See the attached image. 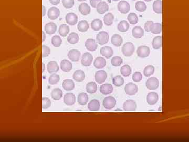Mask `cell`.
I'll use <instances>...</instances> for the list:
<instances>
[{
    "mask_svg": "<svg viewBox=\"0 0 189 142\" xmlns=\"http://www.w3.org/2000/svg\"><path fill=\"white\" fill-rule=\"evenodd\" d=\"M114 15L111 13H108L104 16V22L107 26H111L114 23Z\"/></svg>",
    "mask_w": 189,
    "mask_h": 142,
    "instance_id": "34",
    "label": "cell"
},
{
    "mask_svg": "<svg viewBox=\"0 0 189 142\" xmlns=\"http://www.w3.org/2000/svg\"><path fill=\"white\" fill-rule=\"evenodd\" d=\"M132 79L133 82L138 83L142 80L143 79V74L139 72H136L133 74Z\"/></svg>",
    "mask_w": 189,
    "mask_h": 142,
    "instance_id": "50",
    "label": "cell"
},
{
    "mask_svg": "<svg viewBox=\"0 0 189 142\" xmlns=\"http://www.w3.org/2000/svg\"><path fill=\"white\" fill-rule=\"evenodd\" d=\"M85 46L87 50L91 52H94L96 50L97 48H98V44L97 42H96L94 39L88 38L85 42Z\"/></svg>",
    "mask_w": 189,
    "mask_h": 142,
    "instance_id": "11",
    "label": "cell"
},
{
    "mask_svg": "<svg viewBox=\"0 0 189 142\" xmlns=\"http://www.w3.org/2000/svg\"><path fill=\"white\" fill-rule=\"evenodd\" d=\"M51 42L53 46L55 47H59L62 44V40L59 35H55L53 36L51 40Z\"/></svg>",
    "mask_w": 189,
    "mask_h": 142,
    "instance_id": "49",
    "label": "cell"
},
{
    "mask_svg": "<svg viewBox=\"0 0 189 142\" xmlns=\"http://www.w3.org/2000/svg\"><path fill=\"white\" fill-rule=\"evenodd\" d=\"M123 60L120 56H114L111 60V63L113 66L117 67L123 64Z\"/></svg>",
    "mask_w": 189,
    "mask_h": 142,
    "instance_id": "48",
    "label": "cell"
},
{
    "mask_svg": "<svg viewBox=\"0 0 189 142\" xmlns=\"http://www.w3.org/2000/svg\"><path fill=\"white\" fill-rule=\"evenodd\" d=\"M153 23H154L153 21H148L146 22L144 25V29H145V31L147 32H151V27L152 26Z\"/></svg>",
    "mask_w": 189,
    "mask_h": 142,
    "instance_id": "54",
    "label": "cell"
},
{
    "mask_svg": "<svg viewBox=\"0 0 189 142\" xmlns=\"http://www.w3.org/2000/svg\"><path fill=\"white\" fill-rule=\"evenodd\" d=\"M60 15V11L59 8L52 7L50 8L48 11L47 16L48 18H50L51 20H54L59 18Z\"/></svg>",
    "mask_w": 189,
    "mask_h": 142,
    "instance_id": "14",
    "label": "cell"
},
{
    "mask_svg": "<svg viewBox=\"0 0 189 142\" xmlns=\"http://www.w3.org/2000/svg\"><path fill=\"white\" fill-rule=\"evenodd\" d=\"M123 108L126 112H133L137 108V104L134 101L128 100L123 103Z\"/></svg>",
    "mask_w": 189,
    "mask_h": 142,
    "instance_id": "6",
    "label": "cell"
},
{
    "mask_svg": "<svg viewBox=\"0 0 189 142\" xmlns=\"http://www.w3.org/2000/svg\"><path fill=\"white\" fill-rule=\"evenodd\" d=\"M113 1H115V2H117V1H118L119 0H113Z\"/></svg>",
    "mask_w": 189,
    "mask_h": 142,
    "instance_id": "62",
    "label": "cell"
},
{
    "mask_svg": "<svg viewBox=\"0 0 189 142\" xmlns=\"http://www.w3.org/2000/svg\"><path fill=\"white\" fill-rule=\"evenodd\" d=\"M42 50V58H46L50 54V49L48 46L43 45Z\"/></svg>",
    "mask_w": 189,
    "mask_h": 142,
    "instance_id": "53",
    "label": "cell"
},
{
    "mask_svg": "<svg viewBox=\"0 0 189 142\" xmlns=\"http://www.w3.org/2000/svg\"><path fill=\"white\" fill-rule=\"evenodd\" d=\"M57 25L53 22H50L47 23L45 26V31L46 34L49 35L54 34L56 32Z\"/></svg>",
    "mask_w": 189,
    "mask_h": 142,
    "instance_id": "23",
    "label": "cell"
},
{
    "mask_svg": "<svg viewBox=\"0 0 189 142\" xmlns=\"http://www.w3.org/2000/svg\"><path fill=\"white\" fill-rule=\"evenodd\" d=\"M106 65V61L103 57L99 56L96 58L94 62V66L97 69L103 68Z\"/></svg>",
    "mask_w": 189,
    "mask_h": 142,
    "instance_id": "18",
    "label": "cell"
},
{
    "mask_svg": "<svg viewBox=\"0 0 189 142\" xmlns=\"http://www.w3.org/2000/svg\"><path fill=\"white\" fill-rule=\"evenodd\" d=\"M107 78V73L106 72H105V71H98L95 73V76H94L95 81L99 84H101L105 82Z\"/></svg>",
    "mask_w": 189,
    "mask_h": 142,
    "instance_id": "12",
    "label": "cell"
},
{
    "mask_svg": "<svg viewBox=\"0 0 189 142\" xmlns=\"http://www.w3.org/2000/svg\"><path fill=\"white\" fill-rule=\"evenodd\" d=\"M159 100V95L155 92H150L147 95L146 101L147 103L150 105H153L157 103Z\"/></svg>",
    "mask_w": 189,
    "mask_h": 142,
    "instance_id": "10",
    "label": "cell"
},
{
    "mask_svg": "<svg viewBox=\"0 0 189 142\" xmlns=\"http://www.w3.org/2000/svg\"><path fill=\"white\" fill-rule=\"evenodd\" d=\"M97 12L99 14H104L105 13L108 11L109 5L106 2L104 1H101L100 2L96 7Z\"/></svg>",
    "mask_w": 189,
    "mask_h": 142,
    "instance_id": "24",
    "label": "cell"
},
{
    "mask_svg": "<svg viewBox=\"0 0 189 142\" xmlns=\"http://www.w3.org/2000/svg\"><path fill=\"white\" fill-rule=\"evenodd\" d=\"M114 88L111 84H104L100 87V92L103 95H108L113 93Z\"/></svg>",
    "mask_w": 189,
    "mask_h": 142,
    "instance_id": "21",
    "label": "cell"
},
{
    "mask_svg": "<svg viewBox=\"0 0 189 142\" xmlns=\"http://www.w3.org/2000/svg\"><path fill=\"white\" fill-rule=\"evenodd\" d=\"M45 39H46V36H45V32L44 31H42V42H44Z\"/></svg>",
    "mask_w": 189,
    "mask_h": 142,
    "instance_id": "58",
    "label": "cell"
},
{
    "mask_svg": "<svg viewBox=\"0 0 189 142\" xmlns=\"http://www.w3.org/2000/svg\"><path fill=\"white\" fill-rule=\"evenodd\" d=\"M97 85L94 82H89L86 85V91L89 94H94L97 91Z\"/></svg>",
    "mask_w": 189,
    "mask_h": 142,
    "instance_id": "41",
    "label": "cell"
},
{
    "mask_svg": "<svg viewBox=\"0 0 189 142\" xmlns=\"http://www.w3.org/2000/svg\"><path fill=\"white\" fill-rule=\"evenodd\" d=\"M51 106V101L50 98L47 97H43L42 98V108L43 109H47Z\"/></svg>",
    "mask_w": 189,
    "mask_h": 142,
    "instance_id": "52",
    "label": "cell"
},
{
    "mask_svg": "<svg viewBox=\"0 0 189 142\" xmlns=\"http://www.w3.org/2000/svg\"><path fill=\"white\" fill-rule=\"evenodd\" d=\"M162 1L161 0H156L153 2V10L155 13H156L157 14H161L162 13Z\"/></svg>",
    "mask_w": 189,
    "mask_h": 142,
    "instance_id": "36",
    "label": "cell"
},
{
    "mask_svg": "<svg viewBox=\"0 0 189 142\" xmlns=\"http://www.w3.org/2000/svg\"><path fill=\"white\" fill-rule=\"evenodd\" d=\"M132 73V69L129 65H124L120 68V73L124 77H128Z\"/></svg>",
    "mask_w": 189,
    "mask_h": 142,
    "instance_id": "37",
    "label": "cell"
},
{
    "mask_svg": "<svg viewBox=\"0 0 189 142\" xmlns=\"http://www.w3.org/2000/svg\"><path fill=\"white\" fill-rule=\"evenodd\" d=\"M42 65H43V70H42V72H44L45 70V65L44 64V63H42Z\"/></svg>",
    "mask_w": 189,
    "mask_h": 142,
    "instance_id": "59",
    "label": "cell"
},
{
    "mask_svg": "<svg viewBox=\"0 0 189 142\" xmlns=\"http://www.w3.org/2000/svg\"><path fill=\"white\" fill-rule=\"evenodd\" d=\"M125 93L126 94L133 96L137 94L138 91V87L136 84L133 83H129L126 85L125 87Z\"/></svg>",
    "mask_w": 189,
    "mask_h": 142,
    "instance_id": "5",
    "label": "cell"
},
{
    "mask_svg": "<svg viewBox=\"0 0 189 142\" xmlns=\"http://www.w3.org/2000/svg\"><path fill=\"white\" fill-rule=\"evenodd\" d=\"M62 5L66 8H71L74 5V0H62Z\"/></svg>",
    "mask_w": 189,
    "mask_h": 142,
    "instance_id": "51",
    "label": "cell"
},
{
    "mask_svg": "<svg viewBox=\"0 0 189 142\" xmlns=\"http://www.w3.org/2000/svg\"><path fill=\"white\" fill-rule=\"evenodd\" d=\"M72 78H73V79L76 82H83L85 78V74L83 71L78 70L74 73Z\"/></svg>",
    "mask_w": 189,
    "mask_h": 142,
    "instance_id": "25",
    "label": "cell"
},
{
    "mask_svg": "<svg viewBox=\"0 0 189 142\" xmlns=\"http://www.w3.org/2000/svg\"><path fill=\"white\" fill-rule=\"evenodd\" d=\"M131 1H136V0H131Z\"/></svg>",
    "mask_w": 189,
    "mask_h": 142,
    "instance_id": "63",
    "label": "cell"
},
{
    "mask_svg": "<svg viewBox=\"0 0 189 142\" xmlns=\"http://www.w3.org/2000/svg\"><path fill=\"white\" fill-rule=\"evenodd\" d=\"M78 10L83 15H87L91 13V7L86 3H81L79 6Z\"/></svg>",
    "mask_w": 189,
    "mask_h": 142,
    "instance_id": "26",
    "label": "cell"
},
{
    "mask_svg": "<svg viewBox=\"0 0 189 142\" xmlns=\"http://www.w3.org/2000/svg\"><path fill=\"white\" fill-rule=\"evenodd\" d=\"M162 32V24L160 23H153L151 28V32L153 34H158Z\"/></svg>",
    "mask_w": 189,
    "mask_h": 142,
    "instance_id": "42",
    "label": "cell"
},
{
    "mask_svg": "<svg viewBox=\"0 0 189 142\" xmlns=\"http://www.w3.org/2000/svg\"><path fill=\"white\" fill-rule=\"evenodd\" d=\"M124 79L122 76L117 75L113 78V83L116 87H120L124 84Z\"/></svg>",
    "mask_w": 189,
    "mask_h": 142,
    "instance_id": "43",
    "label": "cell"
},
{
    "mask_svg": "<svg viewBox=\"0 0 189 142\" xmlns=\"http://www.w3.org/2000/svg\"><path fill=\"white\" fill-rule=\"evenodd\" d=\"M130 28V25L128 22L126 21H122L119 23L117 28L119 31L121 32H126L128 31Z\"/></svg>",
    "mask_w": 189,
    "mask_h": 142,
    "instance_id": "35",
    "label": "cell"
},
{
    "mask_svg": "<svg viewBox=\"0 0 189 142\" xmlns=\"http://www.w3.org/2000/svg\"><path fill=\"white\" fill-rule=\"evenodd\" d=\"M135 51V46L131 42H127L123 44L122 52L124 56L129 57L132 56Z\"/></svg>",
    "mask_w": 189,
    "mask_h": 142,
    "instance_id": "1",
    "label": "cell"
},
{
    "mask_svg": "<svg viewBox=\"0 0 189 142\" xmlns=\"http://www.w3.org/2000/svg\"><path fill=\"white\" fill-rule=\"evenodd\" d=\"M132 35L135 38H141L144 35V30L141 26H135L133 28Z\"/></svg>",
    "mask_w": 189,
    "mask_h": 142,
    "instance_id": "22",
    "label": "cell"
},
{
    "mask_svg": "<svg viewBox=\"0 0 189 142\" xmlns=\"http://www.w3.org/2000/svg\"><path fill=\"white\" fill-rule=\"evenodd\" d=\"M162 36H157L155 37L152 40V46L153 49L159 50L162 48Z\"/></svg>",
    "mask_w": 189,
    "mask_h": 142,
    "instance_id": "29",
    "label": "cell"
},
{
    "mask_svg": "<svg viewBox=\"0 0 189 142\" xmlns=\"http://www.w3.org/2000/svg\"><path fill=\"white\" fill-rule=\"evenodd\" d=\"M155 67L153 65H149L146 66L143 70V75L146 77H150L153 75L155 72Z\"/></svg>",
    "mask_w": 189,
    "mask_h": 142,
    "instance_id": "44",
    "label": "cell"
},
{
    "mask_svg": "<svg viewBox=\"0 0 189 142\" xmlns=\"http://www.w3.org/2000/svg\"><path fill=\"white\" fill-rule=\"evenodd\" d=\"M100 53L106 58H110L114 54V51L110 46H103L100 50Z\"/></svg>",
    "mask_w": 189,
    "mask_h": 142,
    "instance_id": "16",
    "label": "cell"
},
{
    "mask_svg": "<svg viewBox=\"0 0 189 142\" xmlns=\"http://www.w3.org/2000/svg\"><path fill=\"white\" fill-rule=\"evenodd\" d=\"M69 32V27L66 24H62L59 28V33L60 36L66 37Z\"/></svg>",
    "mask_w": 189,
    "mask_h": 142,
    "instance_id": "40",
    "label": "cell"
},
{
    "mask_svg": "<svg viewBox=\"0 0 189 142\" xmlns=\"http://www.w3.org/2000/svg\"><path fill=\"white\" fill-rule=\"evenodd\" d=\"M88 96L86 93H81L78 96V103L81 105H86L88 101Z\"/></svg>",
    "mask_w": 189,
    "mask_h": 142,
    "instance_id": "32",
    "label": "cell"
},
{
    "mask_svg": "<svg viewBox=\"0 0 189 142\" xmlns=\"http://www.w3.org/2000/svg\"><path fill=\"white\" fill-rule=\"evenodd\" d=\"M62 87L65 91L73 90L75 88L74 82L72 80H65L62 82Z\"/></svg>",
    "mask_w": 189,
    "mask_h": 142,
    "instance_id": "31",
    "label": "cell"
},
{
    "mask_svg": "<svg viewBox=\"0 0 189 142\" xmlns=\"http://www.w3.org/2000/svg\"><path fill=\"white\" fill-rule=\"evenodd\" d=\"M78 1L79 2H83V1H86V0H78Z\"/></svg>",
    "mask_w": 189,
    "mask_h": 142,
    "instance_id": "61",
    "label": "cell"
},
{
    "mask_svg": "<svg viewBox=\"0 0 189 142\" xmlns=\"http://www.w3.org/2000/svg\"><path fill=\"white\" fill-rule=\"evenodd\" d=\"M60 80V77L59 76V75L54 73L52 74L50 78H48V83L50 85H55L58 83V82Z\"/></svg>",
    "mask_w": 189,
    "mask_h": 142,
    "instance_id": "47",
    "label": "cell"
},
{
    "mask_svg": "<svg viewBox=\"0 0 189 142\" xmlns=\"http://www.w3.org/2000/svg\"><path fill=\"white\" fill-rule=\"evenodd\" d=\"M81 53L78 50L72 49L69 51L68 53V58L72 62H78L81 58Z\"/></svg>",
    "mask_w": 189,
    "mask_h": 142,
    "instance_id": "15",
    "label": "cell"
},
{
    "mask_svg": "<svg viewBox=\"0 0 189 142\" xmlns=\"http://www.w3.org/2000/svg\"><path fill=\"white\" fill-rule=\"evenodd\" d=\"M93 61V56L90 53L86 52L83 54L81 59V64L84 66H91Z\"/></svg>",
    "mask_w": 189,
    "mask_h": 142,
    "instance_id": "9",
    "label": "cell"
},
{
    "mask_svg": "<svg viewBox=\"0 0 189 142\" xmlns=\"http://www.w3.org/2000/svg\"><path fill=\"white\" fill-rule=\"evenodd\" d=\"M101 2V0H90V4L93 8H96L97 5Z\"/></svg>",
    "mask_w": 189,
    "mask_h": 142,
    "instance_id": "55",
    "label": "cell"
},
{
    "mask_svg": "<svg viewBox=\"0 0 189 142\" xmlns=\"http://www.w3.org/2000/svg\"><path fill=\"white\" fill-rule=\"evenodd\" d=\"M77 28L79 32H83V33L87 32L89 28L88 22L85 20L81 21L80 22H79L78 25H77Z\"/></svg>",
    "mask_w": 189,
    "mask_h": 142,
    "instance_id": "33",
    "label": "cell"
},
{
    "mask_svg": "<svg viewBox=\"0 0 189 142\" xmlns=\"http://www.w3.org/2000/svg\"><path fill=\"white\" fill-rule=\"evenodd\" d=\"M79 40V37L78 34H77L76 33L72 32L71 34H69V36L67 38V41L69 43L72 44H76L78 42Z\"/></svg>",
    "mask_w": 189,
    "mask_h": 142,
    "instance_id": "38",
    "label": "cell"
},
{
    "mask_svg": "<svg viewBox=\"0 0 189 142\" xmlns=\"http://www.w3.org/2000/svg\"><path fill=\"white\" fill-rule=\"evenodd\" d=\"M111 44L116 47H119L122 45L123 42V39L122 37L119 34H114L113 35L111 38Z\"/></svg>",
    "mask_w": 189,
    "mask_h": 142,
    "instance_id": "28",
    "label": "cell"
},
{
    "mask_svg": "<svg viewBox=\"0 0 189 142\" xmlns=\"http://www.w3.org/2000/svg\"><path fill=\"white\" fill-rule=\"evenodd\" d=\"M65 19L67 23L72 26L76 25L78 22V16L74 13H69L67 14Z\"/></svg>",
    "mask_w": 189,
    "mask_h": 142,
    "instance_id": "17",
    "label": "cell"
},
{
    "mask_svg": "<svg viewBox=\"0 0 189 142\" xmlns=\"http://www.w3.org/2000/svg\"><path fill=\"white\" fill-rule=\"evenodd\" d=\"M135 8L138 12H145L147 10V5L145 2L138 1L135 4Z\"/></svg>",
    "mask_w": 189,
    "mask_h": 142,
    "instance_id": "46",
    "label": "cell"
},
{
    "mask_svg": "<svg viewBox=\"0 0 189 142\" xmlns=\"http://www.w3.org/2000/svg\"><path fill=\"white\" fill-rule=\"evenodd\" d=\"M103 22L99 18H95L91 22V28L94 31H98L103 27Z\"/></svg>",
    "mask_w": 189,
    "mask_h": 142,
    "instance_id": "30",
    "label": "cell"
},
{
    "mask_svg": "<svg viewBox=\"0 0 189 142\" xmlns=\"http://www.w3.org/2000/svg\"><path fill=\"white\" fill-rule=\"evenodd\" d=\"M46 8H45V6L44 5H42L43 17H44V16L45 15V14H46Z\"/></svg>",
    "mask_w": 189,
    "mask_h": 142,
    "instance_id": "57",
    "label": "cell"
},
{
    "mask_svg": "<svg viewBox=\"0 0 189 142\" xmlns=\"http://www.w3.org/2000/svg\"><path fill=\"white\" fill-rule=\"evenodd\" d=\"M60 68L63 72H70L72 70V63L67 60H63L60 62Z\"/></svg>",
    "mask_w": 189,
    "mask_h": 142,
    "instance_id": "20",
    "label": "cell"
},
{
    "mask_svg": "<svg viewBox=\"0 0 189 142\" xmlns=\"http://www.w3.org/2000/svg\"><path fill=\"white\" fill-rule=\"evenodd\" d=\"M109 34L105 31H101L99 32L96 36L97 42L100 45H105L109 41Z\"/></svg>",
    "mask_w": 189,
    "mask_h": 142,
    "instance_id": "4",
    "label": "cell"
},
{
    "mask_svg": "<svg viewBox=\"0 0 189 142\" xmlns=\"http://www.w3.org/2000/svg\"><path fill=\"white\" fill-rule=\"evenodd\" d=\"M144 1H146V2H151V1H152V0H144Z\"/></svg>",
    "mask_w": 189,
    "mask_h": 142,
    "instance_id": "60",
    "label": "cell"
},
{
    "mask_svg": "<svg viewBox=\"0 0 189 142\" xmlns=\"http://www.w3.org/2000/svg\"><path fill=\"white\" fill-rule=\"evenodd\" d=\"M64 102L67 105H73L76 102L75 95L72 93H67L64 97Z\"/></svg>",
    "mask_w": 189,
    "mask_h": 142,
    "instance_id": "13",
    "label": "cell"
},
{
    "mask_svg": "<svg viewBox=\"0 0 189 142\" xmlns=\"http://www.w3.org/2000/svg\"><path fill=\"white\" fill-rule=\"evenodd\" d=\"M101 107L100 102L97 100H92L91 101L88 105V108L89 110L92 112H96L99 110Z\"/></svg>",
    "mask_w": 189,
    "mask_h": 142,
    "instance_id": "19",
    "label": "cell"
},
{
    "mask_svg": "<svg viewBox=\"0 0 189 142\" xmlns=\"http://www.w3.org/2000/svg\"><path fill=\"white\" fill-rule=\"evenodd\" d=\"M51 97L54 100H59L62 97V91L59 88H55L51 92Z\"/></svg>",
    "mask_w": 189,
    "mask_h": 142,
    "instance_id": "39",
    "label": "cell"
},
{
    "mask_svg": "<svg viewBox=\"0 0 189 142\" xmlns=\"http://www.w3.org/2000/svg\"><path fill=\"white\" fill-rule=\"evenodd\" d=\"M137 55L141 58H146L149 56L150 54V50L148 46H139L137 48Z\"/></svg>",
    "mask_w": 189,
    "mask_h": 142,
    "instance_id": "7",
    "label": "cell"
},
{
    "mask_svg": "<svg viewBox=\"0 0 189 142\" xmlns=\"http://www.w3.org/2000/svg\"><path fill=\"white\" fill-rule=\"evenodd\" d=\"M146 86L149 90H155L159 88V80L155 77L150 78L146 82Z\"/></svg>",
    "mask_w": 189,
    "mask_h": 142,
    "instance_id": "3",
    "label": "cell"
},
{
    "mask_svg": "<svg viewBox=\"0 0 189 142\" xmlns=\"http://www.w3.org/2000/svg\"><path fill=\"white\" fill-rule=\"evenodd\" d=\"M119 11L122 14H127L130 10V5L128 2L125 1H121L117 6Z\"/></svg>",
    "mask_w": 189,
    "mask_h": 142,
    "instance_id": "8",
    "label": "cell"
},
{
    "mask_svg": "<svg viewBox=\"0 0 189 142\" xmlns=\"http://www.w3.org/2000/svg\"><path fill=\"white\" fill-rule=\"evenodd\" d=\"M128 20L129 21V23L132 25H135L137 24L138 22V17L137 14L135 13H130L128 15Z\"/></svg>",
    "mask_w": 189,
    "mask_h": 142,
    "instance_id": "45",
    "label": "cell"
},
{
    "mask_svg": "<svg viewBox=\"0 0 189 142\" xmlns=\"http://www.w3.org/2000/svg\"><path fill=\"white\" fill-rule=\"evenodd\" d=\"M116 105V100L115 97L113 96H109L106 97L103 102V105L104 107L106 110H111Z\"/></svg>",
    "mask_w": 189,
    "mask_h": 142,
    "instance_id": "2",
    "label": "cell"
},
{
    "mask_svg": "<svg viewBox=\"0 0 189 142\" xmlns=\"http://www.w3.org/2000/svg\"><path fill=\"white\" fill-rule=\"evenodd\" d=\"M49 1L50 3V4L54 5H57L59 4L60 2V0H49Z\"/></svg>",
    "mask_w": 189,
    "mask_h": 142,
    "instance_id": "56",
    "label": "cell"
},
{
    "mask_svg": "<svg viewBox=\"0 0 189 142\" xmlns=\"http://www.w3.org/2000/svg\"><path fill=\"white\" fill-rule=\"evenodd\" d=\"M47 70L50 73H56L59 70V65L56 61H50L47 64Z\"/></svg>",
    "mask_w": 189,
    "mask_h": 142,
    "instance_id": "27",
    "label": "cell"
}]
</instances>
